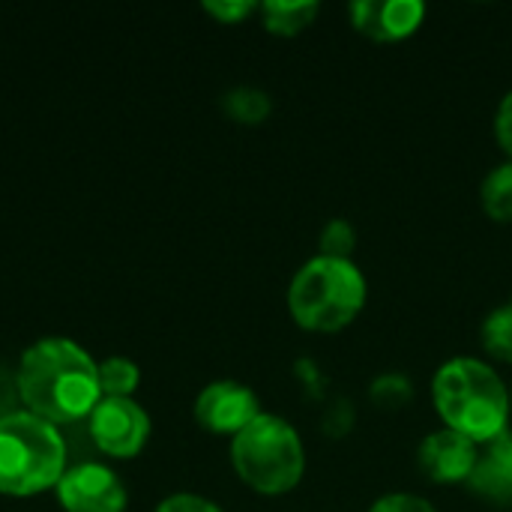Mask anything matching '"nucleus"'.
Wrapping results in <instances>:
<instances>
[{
    "mask_svg": "<svg viewBox=\"0 0 512 512\" xmlns=\"http://www.w3.org/2000/svg\"><path fill=\"white\" fill-rule=\"evenodd\" d=\"M495 138H498L501 150L507 153V159H512V90L504 93V99L495 111Z\"/></svg>",
    "mask_w": 512,
    "mask_h": 512,
    "instance_id": "4be33fe9",
    "label": "nucleus"
},
{
    "mask_svg": "<svg viewBox=\"0 0 512 512\" xmlns=\"http://www.w3.org/2000/svg\"><path fill=\"white\" fill-rule=\"evenodd\" d=\"M477 453H480V447L474 441H468L465 435H459L453 429H438L420 441L417 465L432 483L459 486V483H468V477L477 465Z\"/></svg>",
    "mask_w": 512,
    "mask_h": 512,
    "instance_id": "9d476101",
    "label": "nucleus"
},
{
    "mask_svg": "<svg viewBox=\"0 0 512 512\" xmlns=\"http://www.w3.org/2000/svg\"><path fill=\"white\" fill-rule=\"evenodd\" d=\"M465 486L492 507H512V429L480 447Z\"/></svg>",
    "mask_w": 512,
    "mask_h": 512,
    "instance_id": "9b49d317",
    "label": "nucleus"
},
{
    "mask_svg": "<svg viewBox=\"0 0 512 512\" xmlns=\"http://www.w3.org/2000/svg\"><path fill=\"white\" fill-rule=\"evenodd\" d=\"M258 6L261 3H252V0H204V12L213 15L219 24H240L249 15H255Z\"/></svg>",
    "mask_w": 512,
    "mask_h": 512,
    "instance_id": "6ab92c4d",
    "label": "nucleus"
},
{
    "mask_svg": "<svg viewBox=\"0 0 512 512\" xmlns=\"http://www.w3.org/2000/svg\"><path fill=\"white\" fill-rule=\"evenodd\" d=\"M258 12H261V24L267 33L297 36L315 24L321 3H315V0H267L258 6Z\"/></svg>",
    "mask_w": 512,
    "mask_h": 512,
    "instance_id": "f8f14e48",
    "label": "nucleus"
},
{
    "mask_svg": "<svg viewBox=\"0 0 512 512\" xmlns=\"http://www.w3.org/2000/svg\"><path fill=\"white\" fill-rule=\"evenodd\" d=\"M351 24L372 42H402L426 21L420 0H357L348 6Z\"/></svg>",
    "mask_w": 512,
    "mask_h": 512,
    "instance_id": "1a4fd4ad",
    "label": "nucleus"
},
{
    "mask_svg": "<svg viewBox=\"0 0 512 512\" xmlns=\"http://www.w3.org/2000/svg\"><path fill=\"white\" fill-rule=\"evenodd\" d=\"M87 432L99 453L111 459H135L150 441L153 420L135 399H99L87 417Z\"/></svg>",
    "mask_w": 512,
    "mask_h": 512,
    "instance_id": "423d86ee",
    "label": "nucleus"
},
{
    "mask_svg": "<svg viewBox=\"0 0 512 512\" xmlns=\"http://www.w3.org/2000/svg\"><path fill=\"white\" fill-rule=\"evenodd\" d=\"M357 249V231L348 219H330L321 234H318V255L324 258H339V261H354Z\"/></svg>",
    "mask_w": 512,
    "mask_h": 512,
    "instance_id": "f3484780",
    "label": "nucleus"
},
{
    "mask_svg": "<svg viewBox=\"0 0 512 512\" xmlns=\"http://www.w3.org/2000/svg\"><path fill=\"white\" fill-rule=\"evenodd\" d=\"M222 108L225 114L234 120V123H243V126H258L270 117L273 111V99L267 90L261 87H252V84H240V87H231L225 96H222Z\"/></svg>",
    "mask_w": 512,
    "mask_h": 512,
    "instance_id": "4468645a",
    "label": "nucleus"
},
{
    "mask_svg": "<svg viewBox=\"0 0 512 512\" xmlns=\"http://www.w3.org/2000/svg\"><path fill=\"white\" fill-rule=\"evenodd\" d=\"M192 414L204 432L219 435V438H234L249 423H255L264 411H261L255 390H249L246 384L234 378H219V381H210L195 396Z\"/></svg>",
    "mask_w": 512,
    "mask_h": 512,
    "instance_id": "6e6552de",
    "label": "nucleus"
},
{
    "mask_svg": "<svg viewBox=\"0 0 512 512\" xmlns=\"http://www.w3.org/2000/svg\"><path fill=\"white\" fill-rule=\"evenodd\" d=\"M480 345H483V351L492 360L512 366V300L495 306L483 318V324H480Z\"/></svg>",
    "mask_w": 512,
    "mask_h": 512,
    "instance_id": "dca6fc26",
    "label": "nucleus"
},
{
    "mask_svg": "<svg viewBox=\"0 0 512 512\" xmlns=\"http://www.w3.org/2000/svg\"><path fill=\"white\" fill-rule=\"evenodd\" d=\"M99 360L66 336H42L24 348L15 372V387L24 411L51 426L87 420L102 399Z\"/></svg>",
    "mask_w": 512,
    "mask_h": 512,
    "instance_id": "f257e3e1",
    "label": "nucleus"
},
{
    "mask_svg": "<svg viewBox=\"0 0 512 512\" xmlns=\"http://www.w3.org/2000/svg\"><path fill=\"white\" fill-rule=\"evenodd\" d=\"M231 468L258 495H288L306 474L303 438L285 417L264 411L231 438Z\"/></svg>",
    "mask_w": 512,
    "mask_h": 512,
    "instance_id": "39448f33",
    "label": "nucleus"
},
{
    "mask_svg": "<svg viewBox=\"0 0 512 512\" xmlns=\"http://www.w3.org/2000/svg\"><path fill=\"white\" fill-rule=\"evenodd\" d=\"M432 405L444 429L465 435L477 447L510 429V387L480 357L447 360L432 378Z\"/></svg>",
    "mask_w": 512,
    "mask_h": 512,
    "instance_id": "f03ea898",
    "label": "nucleus"
},
{
    "mask_svg": "<svg viewBox=\"0 0 512 512\" xmlns=\"http://www.w3.org/2000/svg\"><path fill=\"white\" fill-rule=\"evenodd\" d=\"M480 207L492 222H512V159L495 165L480 183Z\"/></svg>",
    "mask_w": 512,
    "mask_h": 512,
    "instance_id": "ddd939ff",
    "label": "nucleus"
},
{
    "mask_svg": "<svg viewBox=\"0 0 512 512\" xmlns=\"http://www.w3.org/2000/svg\"><path fill=\"white\" fill-rule=\"evenodd\" d=\"M66 468V441L57 426L24 408L0 417V495H42L60 483Z\"/></svg>",
    "mask_w": 512,
    "mask_h": 512,
    "instance_id": "20e7f679",
    "label": "nucleus"
},
{
    "mask_svg": "<svg viewBox=\"0 0 512 512\" xmlns=\"http://www.w3.org/2000/svg\"><path fill=\"white\" fill-rule=\"evenodd\" d=\"M369 512H438L435 504H429L426 498L414 495V492H390V495H381Z\"/></svg>",
    "mask_w": 512,
    "mask_h": 512,
    "instance_id": "aec40b11",
    "label": "nucleus"
},
{
    "mask_svg": "<svg viewBox=\"0 0 512 512\" xmlns=\"http://www.w3.org/2000/svg\"><path fill=\"white\" fill-rule=\"evenodd\" d=\"M510 399H512V390H510Z\"/></svg>",
    "mask_w": 512,
    "mask_h": 512,
    "instance_id": "5701e85b",
    "label": "nucleus"
},
{
    "mask_svg": "<svg viewBox=\"0 0 512 512\" xmlns=\"http://www.w3.org/2000/svg\"><path fill=\"white\" fill-rule=\"evenodd\" d=\"M369 300V285L354 261L309 258L288 285V315L309 333H339L357 321Z\"/></svg>",
    "mask_w": 512,
    "mask_h": 512,
    "instance_id": "7ed1b4c3",
    "label": "nucleus"
},
{
    "mask_svg": "<svg viewBox=\"0 0 512 512\" xmlns=\"http://www.w3.org/2000/svg\"><path fill=\"white\" fill-rule=\"evenodd\" d=\"M54 495L66 512H126L129 504L126 483L102 462L69 465L54 486Z\"/></svg>",
    "mask_w": 512,
    "mask_h": 512,
    "instance_id": "0eeeda50",
    "label": "nucleus"
},
{
    "mask_svg": "<svg viewBox=\"0 0 512 512\" xmlns=\"http://www.w3.org/2000/svg\"><path fill=\"white\" fill-rule=\"evenodd\" d=\"M372 399L381 405V408H402L408 399H411V384L405 375H381L375 384H372Z\"/></svg>",
    "mask_w": 512,
    "mask_h": 512,
    "instance_id": "a211bd4d",
    "label": "nucleus"
},
{
    "mask_svg": "<svg viewBox=\"0 0 512 512\" xmlns=\"http://www.w3.org/2000/svg\"><path fill=\"white\" fill-rule=\"evenodd\" d=\"M153 512H225L216 501L204 498V495H195V492H177V495H168L156 504Z\"/></svg>",
    "mask_w": 512,
    "mask_h": 512,
    "instance_id": "412c9836",
    "label": "nucleus"
},
{
    "mask_svg": "<svg viewBox=\"0 0 512 512\" xmlns=\"http://www.w3.org/2000/svg\"><path fill=\"white\" fill-rule=\"evenodd\" d=\"M99 390L102 399H132V393L141 387V369L129 357H105L99 360Z\"/></svg>",
    "mask_w": 512,
    "mask_h": 512,
    "instance_id": "2eb2a0df",
    "label": "nucleus"
}]
</instances>
